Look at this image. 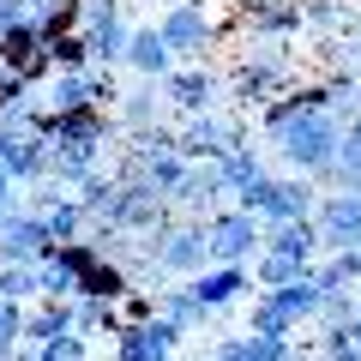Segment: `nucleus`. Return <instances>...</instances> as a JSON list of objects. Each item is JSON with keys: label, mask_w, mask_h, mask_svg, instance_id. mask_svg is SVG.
Instances as JSON below:
<instances>
[{"label": "nucleus", "mask_w": 361, "mask_h": 361, "mask_svg": "<svg viewBox=\"0 0 361 361\" xmlns=\"http://www.w3.org/2000/svg\"><path fill=\"white\" fill-rule=\"evenodd\" d=\"M235 205H241L247 217L259 223V229H277V223H301V217H313L319 193H313V180H301V175H265L253 193H241Z\"/></svg>", "instance_id": "39448f33"}, {"label": "nucleus", "mask_w": 361, "mask_h": 361, "mask_svg": "<svg viewBox=\"0 0 361 361\" xmlns=\"http://www.w3.org/2000/svg\"><path fill=\"white\" fill-rule=\"evenodd\" d=\"M115 313H121V325H145V319H157V295H145V289H127V295L115 301Z\"/></svg>", "instance_id": "2f4dec72"}, {"label": "nucleus", "mask_w": 361, "mask_h": 361, "mask_svg": "<svg viewBox=\"0 0 361 361\" xmlns=\"http://www.w3.org/2000/svg\"><path fill=\"white\" fill-rule=\"evenodd\" d=\"M157 319H163V325H175V331L187 337V331H199V325H205L211 313L193 301V289L180 283V289H163V295H157Z\"/></svg>", "instance_id": "4be33fe9"}, {"label": "nucleus", "mask_w": 361, "mask_h": 361, "mask_svg": "<svg viewBox=\"0 0 361 361\" xmlns=\"http://www.w3.org/2000/svg\"><path fill=\"white\" fill-rule=\"evenodd\" d=\"M30 349H37V361H90V343L78 331L54 337V343H30Z\"/></svg>", "instance_id": "7c9ffc66"}, {"label": "nucleus", "mask_w": 361, "mask_h": 361, "mask_svg": "<svg viewBox=\"0 0 361 361\" xmlns=\"http://www.w3.org/2000/svg\"><path fill=\"white\" fill-rule=\"evenodd\" d=\"M241 145H253V127H247L235 109H211V115L175 121V151H180V163H217V157L241 151Z\"/></svg>", "instance_id": "f03ea898"}, {"label": "nucleus", "mask_w": 361, "mask_h": 361, "mask_svg": "<svg viewBox=\"0 0 361 361\" xmlns=\"http://www.w3.org/2000/svg\"><path fill=\"white\" fill-rule=\"evenodd\" d=\"M205 361H241V337H223V343H211Z\"/></svg>", "instance_id": "f704fd0d"}, {"label": "nucleus", "mask_w": 361, "mask_h": 361, "mask_svg": "<svg viewBox=\"0 0 361 361\" xmlns=\"http://www.w3.org/2000/svg\"><path fill=\"white\" fill-rule=\"evenodd\" d=\"M331 259V271H337V283L343 289H361V247H349V253H325Z\"/></svg>", "instance_id": "473e14b6"}, {"label": "nucleus", "mask_w": 361, "mask_h": 361, "mask_svg": "<svg viewBox=\"0 0 361 361\" xmlns=\"http://www.w3.org/2000/svg\"><path fill=\"white\" fill-rule=\"evenodd\" d=\"M223 18L217 13H205L199 0H180V6H169L163 18H157V37L169 42V54L175 61H187V66H205L211 54H217V42H223Z\"/></svg>", "instance_id": "7ed1b4c3"}, {"label": "nucleus", "mask_w": 361, "mask_h": 361, "mask_svg": "<svg viewBox=\"0 0 361 361\" xmlns=\"http://www.w3.org/2000/svg\"><path fill=\"white\" fill-rule=\"evenodd\" d=\"M121 295H127L121 265H115V259H97V265L78 277V295H73V301H121Z\"/></svg>", "instance_id": "b1692460"}, {"label": "nucleus", "mask_w": 361, "mask_h": 361, "mask_svg": "<svg viewBox=\"0 0 361 361\" xmlns=\"http://www.w3.org/2000/svg\"><path fill=\"white\" fill-rule=\"evenodd\" d=\"M217 175H223V193H229V199H241V193H253L259 180L271 175V169H265V157H259L253 145H241V151L217 157Z\"/></svg>", "instance_id": "a211bd4d"}, {"label": "nucleus", "mask_w": 361, "mask_h": 361, "mask_svg": "<svg viewBox=\"0 0 361 361\" xmlns=\"http://www.w3.org/2000/svg\"><path fill=\"white\" fill-rule=\"evenodd\" d=\"M259 295H271L277 307H283V319L295 325H313V313H319V289H313V277H295V283H283V289H259Z\"/></svg>", "instance_id": "aec40b11"}, {"label": "nucleus", "mask_w": 361, "mask_h": 361, "mask_svg": "<svg viewBox=\"0 0 361 361\" xmlns=\"http://www.w3.org/2000/svg\"><path fill=\"white\" fill-rule=\"evenodd\" d=\"M180 331L163 319H145V325H121L115 331V361H175Z\"/></svg>", "instance_id": "ddd939ff"}, {"label": "nucleus", "mask_w": 361, "mask_h": 361, "mask_svg": "<svg viewBox=\"0 0 361 361\" xmlns=\"http://www.w3.org/2000/svg\"><path fill=\"white\" fill-rule=\"evenodd\" d=\"M0 301H13V307L42 301V271L25 265V259H0Z\"/></svg>", "instance_id": "412c9836"}, {"label": "nucleus", "mask_w": 361, "mask_h": 361, "mask_svg": "<svg viewBox=\"0 0 361 361\" xmlns=\"http://www.w3.org/2000/svg\"><path fill=\"white\" fill-rule=\"evenodd\" d=\"M223 205H229V193H223L217 163H187L180 187L169 193V211H175V217H187V223H205L211 211H223Z\"/></svg>", "instance_id": "9d476101"}, {"label": "nucleus", "mask_w": 361, "mask_h": 361, "mask_svg": "<svg viewBox=\"0 0 361 361\" xmlns=\"http://www.w3.org/2000/svg\"><path fill=\"white\" fill-rule=\"evenodd\" d=\"M313 229H319V253H349V247H361V193H319Z\"/></svg>", "instance_id": "1a4fd4ad"}, {"label": "nucleus", "mask_w": 361, "mask_h": 361, "mask_svg": "<svg viewBox=\"0 0 361 361\" xmlns=\"http://www.w3.org/2000/svg\"><path fill=\"white\" fill-rule=\"evenodd\" d=\"M121 66H127L133 78H145V85H163V78L175 73V54H169V42L157 37V25H133V37H127V54H121Z\"/></svg>", "instance_id": "2eb2a0df"}, {"label": "nucleus", "mask_w": 361, "mask_h": 361, "mask_svg": "<svg viewBox=\"0 0 361 361\" xmlns=\"http://www.w3.org/2000/svg\"><path fill=\"white\" fill-rule=\"evenodd\" d=\"M301 6V37H337L349 25V0H295Z\"/></svg>", "instance_id": "5701e85b"}, {"label": "nucleus", "mask_w": 361, "mask_h": 361, "mask_svg": "<svg viewBox=\"0 0 361 361\" xmlns=\"http://www.w3.org/2000/svg\"><path fill=\"white\" fill-rule=\"evenodd\" d=\"M295 85V66L283 61V42H265V49H247L241 61L229 66V90H235V103L241 109H265V103H277L283 90Z\"/></svg>", "instance_id": "20e7f679"}, {"label": "nucleus", "mask_w": 361, "mask_h": 361, "mask_svg": "<svg viewBox=\"0 0 361 361\" xmlns=\"http://www.w3.org/2000/svg\"><path fill=\"white\" fill-rule=\"evenodd\" d=\"M187 289H193V301L217 319V313L241 307L247 289H253V277H247V265H205L199 277H187Z\"/></svg>", "instance_id": "9b49d317"}, {"label": "nucleus", "mask_w": 361, "mask_h": 361, "mask_svg": "<svg viewBox=\"0 0 361 361\" xmlns=\"http://www.w3.org/2000/svg\"><path fill=\"white\" fill-rule=\"evenodd\" d=\"M157 97L175 109V121L211 115V109H217V97H223V73H217V66H175V73L157 85Z\"/></svg>", "instance_id": "6e6552de"}, {"label": "nucleus", "mask_w": 361, "mask_h": 361, "mask_svg": "<svg viewBox=\"0 0 361 361\" xmlns=\"http://www.w3.org/2000/svg\"><path fill=\"white\" fill-rule=\"evenodd\" d=\"M73 331L85 337H115L121 331V313H115V301H73Z\"/></svg>", "instance_id": "a878e982"}, {"label": "nucleus", "mask_w": 361, "mask_h": 361, "mask_svg": "<svg viewBox=\"0 0 361 361\" xmlns=\"http://www.w3.org/2000/svg\"><path fill=\"white\" fill-rule=\"evenodd\" d=\"M145 247H151V259L163 265V277H199V271L211 265L205 229H199V223H187V217H175V211H169V223H163Z\"/></svg>", "instance_id": "0eeeda50"}, {"label": "nucleus", "mask_w": 361, "mask_h": 361, "mask_svg": "<svg viewBox=\"0 0 361 361\" xmlns=\"http://www.w3.org/2000/svg\"><path fill=\"white\" fill-rule=\"evenodd\" d=\"M241 30L253 42H289V37H301V6L295 0H247Z\"/></svg>", "instance_id": "4468645a"}, {"label": "nucleus", "mask_w": 361, "mask_h": 361, "mask_svg": "<svg viewBox=\"0 0 361 361\" xmlns=\"http://www.w3.org/2000/svg\"><path fill=\"white\" fill-rule=\"evenodd\" d=\"M42 223H49V241L66 247V241H85V205H78L73 193H61L49 211H42Z\"/></svg>", "instance_id": "393cba45"}, {"label": "nucleus", "mask_w": 361, "mask_h": 361, "mask_svg": "<svg viewBox=\"0 0 361 361\" xmlns=\"http://www.w3.org/2000/svg\"><path fill=\"white\" fill-rule=\"evenodd\" d=\"M0 169L13 175V187L49 180V139L42 133H0Z\"/></svg>", "instance_id": "f8f14e48"}, {"label": "nucleus", "mask_w": 361, "mask_h": 361, "mask_svg": "<svg viewBox=\"0 0 361 361\" xmlns=\"http://www.w3.org/2000/svg\"><path fill=\"white\" fill-rule=\"evenodd\" d=\"M42 109H49V115L97 109V85H90V73H49V78H42ZM103 115H109V109H103Z\"/></svg>", "instance_id": "dca6fc26"}, {"label": "nucleus", "mask_w": 361, "mask_h": 361, "mask_svg": "<svg viewBox=\"0 0 361 361\" xmlns=\"http://www.w3.org/2000/svg\"><path fill=\"white\" fill-rule=\"evenodd\" d=\"M247 277H253V289H283V283H295V277H307V265H295V259L259 247V259L247 265Z\"/></svg>", "instance_id": "bb28decb"}, {"label": "nucleus", "mask_w": 361, "mask_h": 361, "mask_svg": "<svg viewBox=\"0 0 361 361\" xmlns=\"http://www.w3.org/2000/svg\"><path fill=\"white\" fill-rule=\"evenodd\" d=\"M301 361H313V355H301Z\"/></svg>", "instance_id": "c9c22d12"}, {"label": "nucleus", "mask_w": 361, "mask_h": 361, "mask_svg": "<svg viewBox=\"0 0 361 361\" xmlns=\"http://www.w3.org/2000/svg\"><path fill=\"white\" fill-rule=\"evenodd\" d=\"M361 313V295L355 289H331V295H319V313H313V325L319 331H349V319Z\"/></svg>", "instance_id": "c85d7f7f"}, {"label": "nucleus", "mask_w": 361, "mask_h": 361, "mask_svg": "<svg viewBox=\"0 0 361 361\" xmlns=\"http://www.w3.org/2000/svg\"><path fill=\"white\" fill-rule=\"evenodd\" d=\"M199 229H205V253H211V265H253L259 247H265V229H259V223L247 217L241 205L211 211Z\"/></svg>", "instance_id": "423d86ee"}, {"label": "nucleus", "mask_w": 361, "mask_h": 361, "mask_svg": "<svg viewBox=\"0 0 361 361\" xmlns=\"http://www.w3.org/2000/svg\"><path fill=\"white\" fill-rule=\"evenodd\" d=\"M42 54H49V73H90V54H85V37L78 30L42 37Z\"/></svg>", "instance_id": "cd10ccee"}, {"label": "nucleus", "mask_w": 361, "mask_h": 361, "mask_svg": "<svg viewBox=\"0 0 361 361\" xmlns=\"http://www.w3.org/2000/svg\"><path fill=\"white\" fill-rule=\"evenodd\" d=\"M265 253H283V259H295V265H313V259H325V253H319V229H313V217L265 229Z\"/></svg>", "instance_id": "f3484780"}, {"label": "nucleus", "mask_w": 361, "mask_h": 361, "mask_svg": "<svg viewBox=\"0 0 361 361\" xmlns=\"http://www.w3.org/2000/svg\"><path fill=\"white\" fill-rule=\"evenodd\" d=\"M337 139H343V121L337 115H325V109H307V115H295L283 133H277V157L289 163V175H301V180H313L319 169H331V157H337Z\"/></svg>", "instance_id": "f257e3e1"}, {"label": "nucleus", "mask_w": 361, "mask_h": 361, "mask_svg": "<svg viewBox=\"0 0 361 361\" xmlns=\"http://www.w3.org/2000/svg\"><path fill=\"white\" fill-rule=\"evenodd\" d=\"M73 331V301H30L25 307V343H54Z\"/></svg>", "instance_id": "6ab92c4d"}, {"label": "nucleus", "mask_w": 361, "mask_h": 361, "mask_svg": "<svg viewBox=\"0 0 361 361\" xmlns=\"http://www.w3.org/2000/svg\"><path fill=\"white\" fill-rule=\"evenodd\" d=\"M355 295H361V289H355Z\"/></svg>", "instance_id": "e433bc0d"}, {"label": "nucleus", "mask_w": 361, "mask_h": 361, "mask_svg": "<svg viewBox=\"0 0 361 361\" xmlns=\"http://www.w3.org/2000/svg\"><path fill=\"white\" fill-rule=\"evenodd\" d=\"M0 211H25V199H18V187H13L6 169H0Z\"/></svg>", "instance_id": "72a5a7b5"}, {"label": "nucleus", "mask_w": 361, "mask_h": 361, "mask_svg": "<svg viewBox=\"0 0 361 361\" xmlns=\"http://www.w3.org/2000/svg\"><path fill=\"white\" fill-rule=\"evenodd\" d=\"M241 361H301L295 337H241Z\"/></svg>", "instance_id": "c756f323"}]
</instances>
